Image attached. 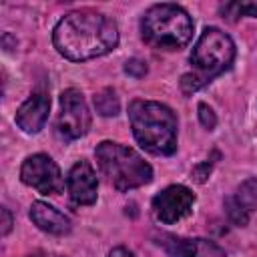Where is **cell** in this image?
Here are the masks:
<instances>
[{
    "label": "cell",
    "instance_id": "1",
    "mask_svg": "<svg viewBox=\"0 0 257 257\" xmlns=\"http://www.w3.org/2000/svg\"><path fill=\"white\" fill-rule=\"evenodd\" d=\"M52 44L60 56L82 62L108 54L118 44L116 22L92 8L72 10L52 30Z\"/></svg>",
    "mask_w": 257,
    "mask_h": 257
},
{
    "label": "cell",
    "instance_id": "2",
    "mask_svg": "<svg viewBox=\"0 0 257 257\" xmlns=\"http://www.w3.org/2000/svg\"><path fill=\"white\" fill-rule=\"evenodd\" d=\"M235 54L237 48L233 38L217 26H207L201 32L189 56L193 72L183 74L181 78L183 92L191 94L201 86H205L207 82H211L213 78H217L219 74H223L225 70H229L235 60Z\"/></svg>",
    "mask_w": 257,
    "mask_h": 257
},
{
    "label": "cell",
    "instance_id": "3",
    "mask_svg": "<svg viewBox=\"0 0 257 257\" xmlns=\"http://www.w3.org/2000/svg\"><path fill=\"white\" fill-rule=\"evenodd\" d=\"M128 120L137 143L145 151L161 157L177 151V116L167 104L137 98L128 104Z\"/></svg>",
    "mask_w": 257,
    "mask_h": 257
},
{
    "label": "cell",
    "instance_id": "4",
    "mask_svg": "<svg viewBox=\"0 0 257 257\" xmlns=\"http://www.w3.org/2000/svg\"><path fill=\"white\" fill-rule=\"evenodd\" d=\"M195 22L189 12L171 2L153 4L141 18L143 40L157 50H181L193 38Z\"/></svg>",
    "mask_w": 257,
    "mask_h": 257
},
{
    "label": "cell",
    "instance_id": "5",
    "mask_svg": "<svg viewBox=\"0 0 257 257\" xmlns=\"http://www.w3.org/2000/svg\"><path fill=\"white\" fill-rule=\"evenodd\" d=\"M94 157L100 175L120 193L139 189L153 181V167L131 147L114 141H102L94 149Z\"/></svg>",
    "mask_w": 257,
    "mask_h": 257
},
{
    "label": "cell",
    "instance_id": "6",
    "mask_svg": "<svg viewBox=\"0 0 257 257\" xmlns=\"http://www.w3.org/2000/svg\"><path fill=\"white\" fill-rule=\"evenodd\" d=\"M90 122H92L90 110L82 92L76 88H66L60 94V112L56 118L58 135L66 141L80 139L88 133Z\"/></svg>",
    "mask_w": 257,
    "mask_h": 257
},
{
    "label": "cell",
    "instance_id": "7",
    "mask_svg": "<svg viewBox=\"0 0 257 257\" xmlns=\"http://www.w3.org/2000/svg\"><path fill=\"white\" fill-rule=\"evenodd\" d=\"M20 179L40 195H58L64 189V177L52 157L36 153L24 159L20 167Z\"/></svg>",
    "mask_w": 257,
    "mask_h": 257
},
{
    "label": "cell",
    "instance_id": "8",
    "mask_svg": "<svg viewBox=\"0 0 257 257\" xmlns=\"http://www.w3.org/2000/svg\"><path fill=\"white\" fill-rule=\"evenodd\" d=\"M195 193L185 185H169L153 197V215L165 225H173L193 211Z\"/></svg>",
    "mask_w": 257,
    "mask_h": 257
},
{
    "label": "cell",
    "instance_id": "9",
    "mask_svg": "<svg viewBox=\"0 0 257 257\" xmlns=\"http://www.w3.org/2000/svg\"><path fill=\"white\" fill-rule=\"evenodd\" d=\"M66 191L74 207H88L96 203L98 179L88 161L80 159L70 167L68 177H66Z\"/></svg>",
    "mask_w": 257,
    "mask_h": 257
},
{
    "label": "cell",
    "instance_id": "10",
    "mask_svg": "<svg viewBox=\"0 0 257 257\" xmlns=\"http://www.w3.org/2000/svg\"><path fill=\"white\" fill-rule=\"evenodd\" d=\"M223 205H225V213L233 225H237V227L247 225L251 213L257 209V179L255 177L245 179L231 195L225 197Z\"/></svg>",
    "mask_w": 257,
    "mask_h": 257
},
{
    "label": "cell",
    "instance_id": "11",
    "mask_svg": "<svg viewBox=\"0 0 257 257\" xmlns=\"http://www.w3.org/2000/svg\"><path fill=\"white\" fill-rule=\"evenodd\" d=\"M159 245L171 257H227L225 251L211 239L203 237H177V235H161Z\"/></svg>",
    "mask_w": 257,
    "mask_h": 257
},
{
    "label": "cell",
    "instance_id": "12",
    "mask_svg": "<svg viewBox=\"0 0 257 257\" xmlns=\"http://www.w3.org/2000/svg\"><path fill=\"white\" fill-rule=\"evenodd\" d=\"M50 112V96L46 92H34L16 110V124L26 135H36L44 128Z\"/></svg>",
    "mask_w": 257,
    "mask_h": 257
},
{
    "label": "cell",
    "instance_id": "13",
    "mask_svg": "<svg viewBox=\"0 0 257 257\" xmlns=\"http://www.w3.org/2000/svg\"><path fill=\"white\" fill-rule=\"evenodd\" d=\"M30 219L40 231H44L48 235L60 237V235H68L72 229L70 219L62 211H58L56 207H52L44 201H34L30 205Z\"/></svg>",
    "mask_w": 257,
    "mask_h": 257
},
{
    "label": "cell",
    "instance_id": "14",
    "mask_svg": "<svg viewBox=\"0 0 257 257\" xmlns=\"http://www.w3.org/2000/svg\"><path fill=\"white\" fill-rule=\"evenodd\" d=\"M94 108L100 116H114L118 114V108H120V102H118V96L112 88H102L100 92L94 94Z\"/></svg>",
    "mask_w": 257,
    "mask_h": 257
},
{
    "label": "cell",
    "instance_id": "15",
    "mask_svg": "<svg viewBox=\"0 0 257 257\" xmlns=\"http://www.w3.org/2000/svg\"><path fill=\"white\" fill-rule=\"evenodd\" d=\"M223 18L227 20H237L239 16H253L257 18V2H229L221 6Z\"/></svg>",
    "mask_w": 257,
    "mask_h": 257
},
{
    "label": "cell",
    "instance_id": "16",
    "mask_svg": "<svg viewBox=\"0 0 257 257\" xmlns=\"http://www.w3.org/2000/svg\"><path fill=\"white\" fill-rule=\"evenodd\" d=\"M197 114H199L201 124H203L207 131H213V128L217 126V114L213 112V108H211L209 104L199 102V106H197Z\"/></svg>",
    "mask_w": 257,
    "mask_h": 257
},
{
    "label": "cell",
    "instance_id": "17",
    "mask_svg": "<svg viewBox=\"0 0 257 257\" xmlns=\"http://www.w3.org/2000/svg\"><path fill=\"white\" fill-rule=\"evenodd\" d=\"M124 72L131 74V76H135V78H141V76H145L149 72V66L141 58H131V60L124 62Z\"/></svg>",
    "mask_w": 257,
    "mask_h": 257
},
{
    "label": "cell",
    "instance_id": "18",
    "mask_svg": "<svg viewBox=\"0 0 257 257\" xmlns=\"http://www.w3.org/2000/svg\"><path fill=\"white\" fill-rule=\"evenodd\" d=\"M211 167H213V163H209V161H205V163L197 165V167L193 169V177H195L199 183H203V181L209 177V173H211Z\"/></svg>",
    "mask_w": 257,
    "mask_h": 257
},
{
    "label": "cell",
    "instance_id": "19",
    "mask_svg": "<svg viewBox=\"0 0 257 257\" xmlns=\"http://www.w3.org/2000/svg\"><path fill=\"white\" fill-rule=\"evenodd\" d=\"M0 213H2V235L6 237L10 233V229H12V213H10L8 207H2Z\"/></svg>",
    "mask_w": 257,
    "mask_h": 257
},
{
    "label": "cell",
    "instance_id": "20",
    "mask_svg": "<svg viewBox=\"0 0 257 257\" xmlns=\"http://www.w3.org/2000/svg\"><path fill=\"white\" fill-rule=\"evenodd\" d=\"M108 257H135V255H133V251H128L126 247H114V249H110Z\"/></svg>",
    "mask_w": 257,
    "mask_h": 257
},
{
    "label": "cell",
    "instance_id": "21",
    "mask_svg": "<svg viewBox=\"0 0 257 257\" xmlns=\"http://www.w3.org/2000/svg\"><path fill=\"white\" fill-rule=\"evenodd\" d=\"M28 257H48V255H28Z\"/></svg>",
    "mask_w": 257,
    "mask_h": 257
}]
</instances>
